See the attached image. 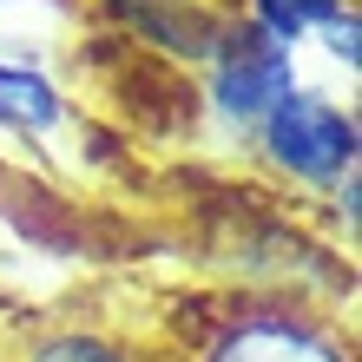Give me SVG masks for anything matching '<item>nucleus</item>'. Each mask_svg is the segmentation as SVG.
<instances>
[{
    "mask_svg": "<svg viewBox=\"0 0 362 362\" xmlns=\"http://www.w3.org/2000/svg\"><path fill=\"white\" fill-rule=\"evenodd\" d=\"M316 40H323V53H329V59H336L343 73H356V7L329 13L323 27H316Z\"/></svg>",
    "mask_w": 362,
    "mask_h": 362,
    "instance_id": "nucleus-7",
    "label": "nucleus"
},
{
    "mask_svg": "<svg viewBox=\"0 0 362 362\" xmlns=\"http://www.w3.org/2000/svg\"><path fill=\"white\" fill-rule=\"evenodd\" d=\"M198 362H349V343L303 310H238Z\"/></svg>",
    "mask_w": 362,
    "mask_h": 362,
    "instance_id": "nucleus-3",
    "label": "nucleus"
},
{
    "mask_svg": "<svg viewBox=\"0 0 362 362\" xmlns=\"http://www.w3.org/2000/svg\"><path fill=\"white\" fill-rule=\"evenodd\" d=\"M296 79V53L284 40H270L257 20H224L218 40L204 53V105L230 139H257V125Z\"/></svg>",
    "mask_w": 362,
    "mask_h": 362,
    "instance_id": "nucleus-2",
    "label": "nucleus"
},
{
    "mask_svg": "<svg viewBox=\"0 0 362 362\" xmlns=\"http://www.w3.org/2000/svg\"><path fill=\"white\" fill-rule=\"evenodd\" d=\"M59 119H66V99H59L53 79L20 66V59H0V125L20 139H47Z\"/></svg>",
    "mask_w": 362,
    "mask_h": 362,
    "instance_id": "nucleus-4",
    "label": "nucleus"
},
{
    "mask_svg": "<svg viewBox=\"0 0 362 362\" xmlns=\"http://www.w3.org/2000/svg\"><path fill=\"white\" fill-rule=\"evenodd\" d=\"M343 7H349V0H250V13H244V20H257L270 40H284V47L296 53V47H303V40L323 27L329 13H343Z\"/></svg>",
    "mask_w": 362,
    "mask_h": 362,
    "instance_id": "nucleus-5",
    "label": "nucleus"
},
{
    "mask_svg": "<svg viewBox=\"0 0 362 362\" xmlns=\"http://www.w3.org/2000/svg\"><path fill=\"white\" fill-rule=\"evenodd\" d=\"M356 145H362V125H356V105L336 99L329 86H290L284 99L264 112L257 125V152L276 178L303 185V191H329L356 172Z\"/></svg>",
    "mask_w": 362,
    "mask_h": 362,
    "instance_id": "nucleus-1",
    "label": "nucleus"
},
{
    "mask_svg": "<svg viewBox=\"0 0 362 362\" xmlns=\"http://www.w3.org/2000/svg\"><path fill=\"white\" fill-rule=\"evenodd\" d=\"M27 362H132V356L119 343H105V336H93V329H59L47 343H33Z\"/></svg>",
    "mask_w": 362,
    "mask_h": 362,
    "instance_id": "nucleus-6",
    "label": "nucleus"
}]
</instances>
